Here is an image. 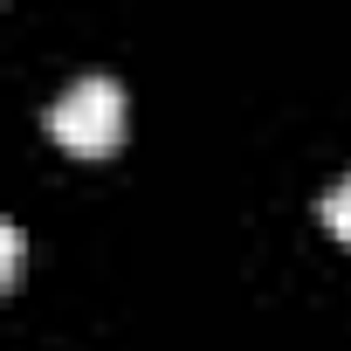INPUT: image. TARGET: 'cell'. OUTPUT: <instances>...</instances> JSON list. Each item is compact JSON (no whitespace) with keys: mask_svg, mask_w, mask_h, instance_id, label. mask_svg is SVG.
I'll use <instances>...</instances> for the list:
<instances>
[{"mask_svg":"<svg viewBox=\"0 0 351 351\" xmlns=\"http://www.w3.org/2000/svg\"><path fill=\"white\" fill-rule=\"evenodd\" d=\"M49 138L69 158H110L124 145V90L110 76H76L49 104Z\"/></svg>","mask_w":351,"mask_h":351,"instance_id":"6da1fadb","label":"cell"},{"mask_svg":"<svg viewBox=\"0 0 351 351\" xmlns=\"http://www.w3.org/2000/svg\"><path fill=\"white\" fill-rule=\"evenodd\" d=\"M317 214H324V228H330V234L351 248V172H344V180H337L324 200H317Z\"/></svg>","mask_w":351,"mask_h":351,"instance_id":"7a4b0ae2","label":"cell"},{"mask_svg":"<svg viewBox=\"0 0 351 351\" xmlns=\"http://www.w3.org/2000/svg\"><path fill=\"white\" fill-rule=\"evenodd\" d=\"M21 255H28V241H21V228L0 214V289H14V276H21Z\"/></svg>","mask_w":351,"mask_h":351,"instance_id":"3957f363","label":"cell"}]
</instances>
